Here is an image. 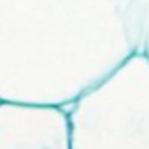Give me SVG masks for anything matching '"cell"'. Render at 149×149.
<instances>
[{"label":"cell","mask_w":149,"mask_h":149,"mask_svg":"<svg viewBox=\"0 0 149 149\" xmlns=\"http://www.w3.org/2000/svg\"><path fill=\"white\" fill-rule=\"evenodd\" d=\"M4 102H6V100H4V98H2V97H0V105H2V104H4Z\"/></svg>","instance_id":"5b68a950"},{"label":"cell","mask_w":149,"mask_h":149,"mask_svg":"<svg viewBox=\"0 0 149 149\" xmlns=\"http://www.w3.org/2000/svg\"><path fill=\"white\" fill-rule=\"evenodd\" d=\"M130 32L135 54L149 60V0H133L130 9Z\"/></svg>","instance_id":"277c9868"},{"label":"cell","mask_w":149,"mask_h":149,"mask_svg":"<svg viewBox=\"0 0 149 149\" xmlns=\"http://www.w3.org/2000/svg\"><path fill=\"white\" fill-rule=\"evenodd\" d=\"M0 149H70V121L63 107L4 102Z\"/></svg>","instance_id":"3957f363"},{"label":"cell","mask_w":149,"mask_h":149,"mask_svg":"<svg viewBox=\"0 0 149 149\" xmlns=\"http://www.w3.org/2000/svg\"><path fill=\"white\" fill-rule=\"evenodd\" d=\"M61 107L70 121V149H149V60L132 54Z\"/></svg>","instance_id":"7a4b0ae2"},{"label":"cell","mask_w":149,"mask_h":149,"mask_svg":"<svg viewBox=\"0 0 149 149\" xmlns=\"http://www.w3.org/2000/svg\"><path fill=\"white\" fill-rule=\"evenodd\" d=\"M133 0H0V97L67 105L135 54Z\"/></svg>","instance_id":"6da1fadb"}]
</instances>
